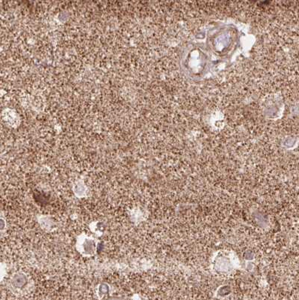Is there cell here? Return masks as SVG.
I'll return each mask as SVG.
<instances>
[{
  "mask_svg": "<svg viewBox=\"0 0 299 300\" xmlns=\"http://www.w3.org/2000/svg\"><path fill=\"white\" fill-rule=\"evenodd\" d=\"M26 283V278L23 277V276H18L15 278V283L18 286H23L24 283Z\"/></svg>",
  "mask_w": 299,
  "mask_h": 300,
  "instance_id": "6da1fadb",
  "label": "cell"
}]
</instances>
